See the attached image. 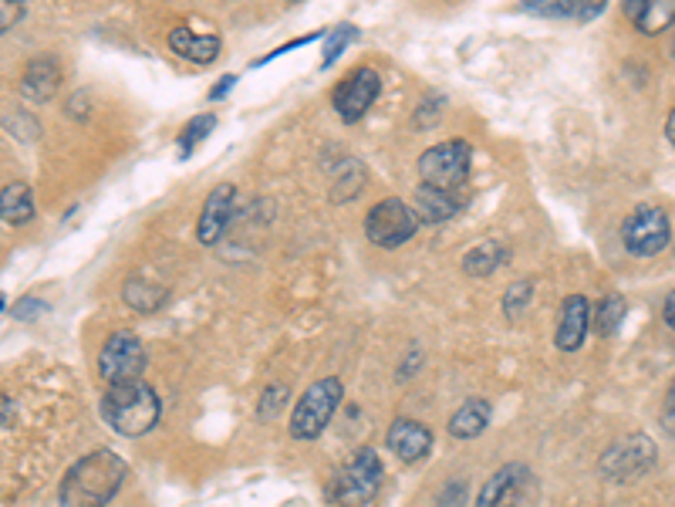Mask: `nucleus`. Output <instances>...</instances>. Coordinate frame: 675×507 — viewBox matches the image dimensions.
<instances>
[{
  "label": "nucleus",
  "instance_id": "obj_12",
  "mask_svg": "<svg viewBox=\"0 0 675 507\" xmlns=\"http://www.w3.org/2000/svg\"><path fill=\"white\" fill-rule=\"evenodd\" d=\"M386 444L402 463H419L433 450V433L416 420H395L386 433Z\"/></svg>",
  "mask_w": 675,
  "mask_h": 507
},
{
  "label": "nucleus",
  "instance_id": "obj_3",
  "mask_svg": "<svg viewBox=\"0 0 675 507\" xmlns=\"http://www.w3.org/2000/svg\"><path fill=\"white\" fill-rule=\"evenodd\" d=\"M470 160L473 150L470 142L453 139V142H439V146L426 150L419 156V176H423V187H436L446 193H460L463 184L470 179Z\"/></svg>",
  "mask_w": 675,
  "mask_h": 507
},
{
  "label": "nucleus",
  "instance_id": "obj_17",
  "mask_svg": "<svg viewBox=\"0 0 675 507\" xmlns=\"http://www.w3.org/2000/svg\"><path fill=\"white\" fill-rule=\"evenodd\" d=\"M169 48L193 64H210L220 55V38L216 34H197L190 27H176L169 31Z\"/></svg>",
  "mask_w": 675,
  "mask_h": 507
},
{
  "label": "nucleus",
  "instance_id": "obj_25",
  "mask_svg": "<svg viewBox=\"0 0 675 507\" xmlns=\"http://www.w3.org/2000/svg\"><path fill=\"white\" fill-rule=\"evenodd\" d=\"M213 126H216V119H213L210 113H206V116H197L193 122H186V129H182V135H179V156H190L193 146L210 135Z\"/></svg>",
  "mask_w": 675,
  "mask_h": 507
},
{
  "label": "nucleus",
  "instance_id": "obj_14",
  "mask_svg": "<svg viewBox=\"0 0 675 507\" xmlns=\"http://www.w3.org/2000/svg\"><path fill=\"white\" fill-rule=\"evenodd\" d=\"M588 325H591V305L584 295H571L565 298V308H560V325H557V349L560 352H575L584 345L588 339Z\"/></svg>",
  "mask_w": 675,
  "mask_h": 507
},
{
  "label": "nucleus",
  "instance_id": "obj_28",
  "mask_svg": "<svg viewBox=\"0 0 675 507\" xmlns=\"http://www.w3.org/2000/svg\"><path fill=\"white\" fill-rule=\"evenodd\" d=\"M436 507H466V484H449L442 494H439V500H436Z\"/></svg>",
  "mask_w": 675,
  "mask_h": 507
},
{
  "label": "nucleus",
  "instance_id": "obj_5",
  "mask_svg": "<svg viewBox=\"0 0 675 507\" xmlns=\"http://www.w3.org/2000/svg\"><path fill=\"white\" fill-rule=\"evenodd\" d=\"M379 484H382V463H379V457H375V450H362V453H355L342 467V474L334 477L331 497L338 504H345V507H362V504H368L375 497Z\"/></svg>",
  "mask_w": 675,
  "mask_h": 507
},
{
  "label": "nucleus",
  "instance_id": "obj_27",
  "mask_svg": "<svg viewBox=\"0 0 675 507\" xmlns=\"http://www.w3.org/2000/svg\"><path fill=\"white\" fill-rule=\"evenodd\" d=\"M284 403H287V386H281V382L268 386L264 400H260V416H274Z\"/></svg>",
  "mask_w": 675,
  "mask_h": 507
},
{
  "label": "nucleus",
  "instance_id": "obj_16",
  "mask_svg": "<svg viewBox=\"0 0 675 507\" xmlns=\"http://www.w3.org/2000/svg\"><path fill=\"white\" fill-rule=\"evenodd\" d=\"M625 17L642 34H659L675 24V0H628Z\"/></svg>",
  "mask_w": 675,
  "mask_h": 507
},
{
  "label": "nucleus",
  "instance_id": "obj_4",
  "mask_svg": "<svg viewBox=\"0 0 675 507\" xmlns=\"http://www.w3.org/2000/svg\"><path fill=\"white\" fill-rule=\"evenodd\" d=\"M342 379H321L315 382L301 400L294 406V416H291V437L294 440H315L318 433L331 423L334 410L342 406Z\"/></svg>",
  "mask_w": 675,
  "mask_h": 507
},
{
  "label": "nucleus",
  "instance_id": "obj_22",
  "mask_svg": "<svg viewBox=\"0 0 675 507\" xmlns=\"http://www.w3.org/2000/svg\"><path fill=\"white\" fill-rule=\"evenodd\" d=\"M507 261V250L494 240H486V244H476L466 258H463V271L473 274V278H486V274H494L500 264Z\"/></svg>",
  "mask_w": 675,
  "mask_h": 507
},
{
  "label": "nucleus",
  "instance_id": "obj_8",
  "mask_svg": "<svg viewBox=\"0 0 675 507\" xmlns=\"http://www.w3.org/2000/svg\"><path fill=\"white\" fill-rule=\"evenodd\" d=\"M668 237H672V224L665 210L659 207H639L621 224V240L635 258H652V254H659L668 244Z\"/></svg>",
  "mask_w": 675,
  "mask_h": 507
},
{
  "label": "nucleus",
  "instance_id": "obj_15",
  "mask_svg": "<svg viewBox=\"0 0 675 507\" xmlns=\"http://www.w3.org/2000/svg\"><path fill=\"white\" fill-rule=\"evenodd\" d=\"M61 85V68L51 55H37L21 75V95L31 102H48Z\"/></svg>",
  "mask_w": 675,
  "mask_h": 507
},
{
  "label": "nucleus",
  "instance_id": "obj_21",
  "mask_svg": "<svg viewBox=\"0 0 675 507\" xmlns=\"http://www.w3.org/2000/svg\"><path fill=\"white\" fill-rule=\"evenodd\" d=\"M531 14H544V17H575V21H584V17H594L602 14V0H531V4H523Z\"/></svg>",
  "mask_w": 675,
  "mask_h": 507
},
{
  "label": "nucleus",
  "instance_id": "obj_23",
  "mask_svg": "<svg viewBox=\"0 0 675 507\" xmlns=\"http://www.w3.org/2000/svg\"><path fill=\"white\" fill-rule=\"evenodd\" d=\"M621 321H625V298L621 295H608L602 302V308H597V332L608 339V335H615L621 329Z\"/></svg>",
  "mask_w": 675,
  "mask_h": 507
},
{
  "label": "nucleus",
  "instance_id": "obj_31",
  "mask_svg": "<svg viewBox=\"0 0 675 507\" xmlns=\"http://www.w3.org/2000/svg\"><path fill=\"white\" fill-rule=\"evenodd\" d=\"M662 423L668 433H675V379L668 386V396H665V406H662Z\"/></svg>",
  "mask_w": 675,
  "mask_h": 507
},
{
  "label": "nucleus",
  "instance_id": "obj_19",
  "mask_svg": "<svg viewBox=\"0 0 675 507\" xmlns=\"http://www.w3.org/2000/svg\"><path fill=\"white\" fill-rule=\"evenodd\" d=\"M486 423H490V403L486 400H466L453 413V420H449V433H453L457 440H473L486 429Z\"/></svg>",
  "mask_w": 675,
  "mask_h": 507
},
{
  "label": "nucleus",
  "instance_id": "obj_6",
  "mask_svg": "<svg viewBox=\"0 0 675 507\" xmlns=\"http://www.w3.org/2000/svg\"><path fill=\"white\" fill-rule=\"evenodd\" d=\"M419 231V216L416 210H408L402 200H382V203H375L365 216V234L371 244H379V247H399L405 244L412 234Z\"/></svg>",
  "mask_w": 675,
  "mask_h": 507
},
{
  "label": "nucleus",
  "instance_id": "obj_36",
  "mask_svg": "<svg viewBox=\"0 0 675 507\" xmlns=\"http://www.w3.org/2000/svg\"><path fill=\"white\" fill-rule=\"evenodd\" d=\"M672 55H675V45H672Z\"/></svg>",
  "mask_w": 675,
  "mask_h": 507
},
{
  "label": "nucleus",
  "instance_id": "obj_20",
  "mask_svg": "<svg viewBox=\"0 0 675 507\" xmlns=\"http://www.w3.org/2000/svg\"><path fill=\"white\" fill-rule=\"evenodd\" d=\"M0 221H8L14 227L34 221V197L27 184H8L0 190Z\"/></svg>",
  "mask_w": 675,
  "mask_h": 507
},
{
  "label": "nucleus",
  "instance_id": "obj_18",
  "mask_svg": "<svg viewBox=\"0 0 675 507\" xmlns=\"http://www.w3.org/2000/svg\"><path fill=\"white\" fill-rule=\"evenodd\" d=\"M463 207L460 193H446L436 187H419L416 190V216L426 224H442V221H453Z\"/></svg>",
  "mask_w": 675,
  "mask_h": 507
},
{
  "label": "nucleus",
  "instance_id": "obj_7",
  "mask_svg": "<svg viewBox=\"0 0 675 507\" xmlns=\"http://www.w3.org/2000/svg\"><path fill=\"white\" fill-rule=\"evenodd\" d=\"M145 369V349L132 332H116L108 335V342L102 345L98 355V376L108 386H119V382H135Z\"/></svg>",
  "mask_w": 675,
  "mask_h": 507
},
{
  "label": "nucleus",
  "instance_id": "obj_1",
  "mask_svg": "<svg viewBox=\"0 0 675 507\" xmlns=\"http://www.w3.org/2000/svg\"><path fill=\"white\" fill-rule=\"evenodd\" d=\"M126 481V460L111 450H95L74 463L58 494V507H105Z\"/></svg>",
  "mask_w": 675,
  "mask_h": 507
},
{
  "label": "nucleus",
  "instance_id": "obj_10",
  "mask_svg": "<svg viewBox=\"0 0 675 507\" xmlns=\"http://www.w3.org/2000/svg\"><path fill=\"white\" fill-rule=\"evenodd\" d=\"M382 92V79L375 68H355L352 75L342 82V89L334 92V108L338 116H342L345 122H358L368 108L375 105V98H379Z\"/></svg>",
  "mask_w": 675,
  "mask_h": 507
},
{
  "label": "nucleus",
  "instance_id": "obj_26",
  "mask_svg": "<svg viewBox=\"0 0 675 507\" xmlns=\"http://www.w3.org/2000/svg\"><path fill=\"white\" fill-rule=\"evenodd\" d=\"M531 295H534V287H531V281H517L510 292L504 295V311L510 315V318H517L523 308L531 305Z\"/></svg>",
  "mask_w": 675,
  "mask_h": 507
},
{
  "label": "nucleus",
  "instance_id": "obj_11",
  "mask_svg": "<svg viewBox=\"0 0 675 507\" xmlns=\"http://www.w3.org/2000/svg\"><path fill=\"white\" fill-rule=\"evenodd\" d=\"M531 491V470L523 463H507L483 484L476 494V507H523Z\"/></svg>",
  "mask_w": 675,
  "mask_h": 507
},
{
  "label": "nucleus",
  "instance_id": "obj_35",
  "mask_svg": "<svg viewBox=\"0 0 675 507\" xmlns=\"http://www.w3.org/2000/svg\"><path fill=\"white\" fill-rule=\"evenodd\" d=\"M0 308H4V295H0Z\"/></svg>",
  "mask_w": 675,
  "mask_h": 507
},
{
  "label": "nucleus",
  "instance_id": "obj_24",
  "mask_svg": "<svg viewBox=\"0 0 675 507\" xmlns=\"http://www.w3.org/2000/svg\"><path fill=\"white\" fill-rule=\"evenodd\" d=\"M166 298V292H159V287L153 284H145V281H129L126 284V302L139 311H153L159 308V302Z\"/></svg>",
  "mask_w": 675,
  "mask_h": 507
},
{
  "label": "nucleus",
  "instance_id": "obj_9",
  "mask_svg": "<svg viewBox=\"0 0 675 507\" xmlns=\"http://www.w3.org/2000/svg\"><path fill=\"white\" fill-rule=\"evenodd\" d=\"M652 463H655V444L646 437V433H631V437H625L605 450L602 474L612 481H631V477H642Z\"/></svg>",
  "mask_w": 675,
  "mask_h": 507
},
{
  "label": "nucleus",
  "instance_id": "obj_32",
  "mask_svg": "<svg viewBox=\"0 0 675 507\" xmlns=\"http://www.w3.org/2000/svg\"><path fill=\"white\" fill-rule=\"evenodd\" d=\"M662 315H665V325L668 329H675V292L665 298V308H662Z\"/></svg>",
  "mask_w": 675,
  "mask_h": 507
},
{
  "label": "nucleus",
  "instance_id": "obj_2",
  "mask_svg": "<svg viewBox=\"0 0 675 507\" xmlns=\"http://www.w3.org/2000/svg\"><path fill=\"white\" fill-rule=\"evenodd\" d=\"M159 396L156 389H149L145 382H119L108 386V392L102 396V416L105 423L122 433V437L135 440L145 437L149 429L159 423Z\"/></svg>",
  "mask_w": 675,
  "mask_h": 507
},
{
  "label": "nucleus",
  "instance_id": "obj_29",
  "mask_svg": "<svg viewBox=\"0 0 675 507\" xmlns=\"http://www.w3.org/2000/svg\"><path fill=\"white\" fill-rule=\"evenodd\" d=\"M48 305L42 302V298H34V295H27V298H21L17 305H14V318L17 321H27V318H34V315H42Z\"/></svg>",
  "mask_w": 675,
  "mask_h": 507
},
{
  "label": "nucleus",
  "instance_id": "obj_34",
  "mask_svg": "<svg viewBox=\"0 0 675 507\" xmlns=\"http://www.w3.org/2000/svg\"><path fill=\"white\" fill-rule=\"evenodd\" d=\"M665 135H668L672 146H675V108H672V116H668V122H665Z\"/></svg>",
  "mask_w": 675,
  "mask_h": 507
},
{
  "label": "nucleus",
  "instance_id": "obj_30",
  "mask_svg": "<svg viewBox=\"0 0 675 507\" xmlns=\"http://www.w3.org/2000/svg\"><path fill=\"white\" fill-rule=\"evenodd\" d=\"M21 14H24L21 4H14V0H0V34H4L8 27H14L21 21Z\"/></svg>",
  "mask_w": 675,
  "mask_h": 507
},
{
  "label": "nucleus",
  "instance_id": "obj_13",
  "mask_svg": "<svg viewBox=\"0 0 675 507\" xmlns=\"http://www.w3.org/2000/svg\"><path fill=\"white\" fill-rule=\"evenodd\" d=\"M234 197H237V190L230 184L213 187V193L206 197L203 213H200V224H197V237L203 244H216L223 237V231H227L230 216H234Z\"/></svg>",
  "mask_w": 675,
  "mask_h": 507
},
{
  "label": "nucleus",
  "instance_id": "obj_33",
  "mask_svg": "<svg viewBox=\"0 0 675 507\" xmlns=\"http://www.w3.org/2000/svg\"><path fill=\"white\" fill-rule=\"evenodd\" d=\"M234 82H237L234 75H227V79H220V89L213 92V98H220V95H223V92H227V89H234Z\"/></svg>",
  "mask_w": 675,
  "mask_h": 507
}]
</instances>
